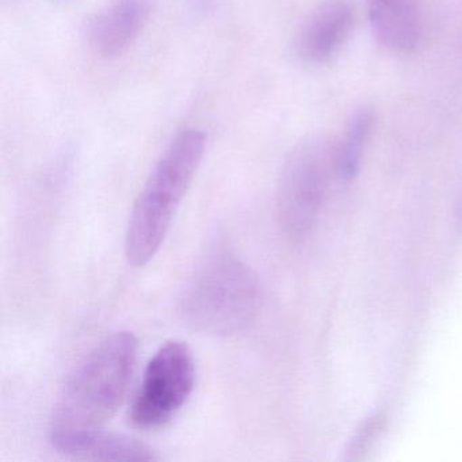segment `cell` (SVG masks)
I'll return each instance as SVG.
<instances>
[{
	"label": "cell",
	"mask_w": 462,
	"mask_h": 462,
	"mask_svg": "<svg viewBox=\"0 0 462 462\" xmlns=\"http://www.w3.org/2000/svg\"><path fill=\"white\" fill-rule=\"evenodd\" d=\"M334 172L337 143L326 134L307 137L291 151L277 194L280 223L289 236L299 239L315 226Z\"/></svg>",
	"instance_id": "obj_4"
},
{
	"label": "cell",
	"mask_w": 462,
	"mask_h": 462,
	"mask_svg": "<svg viewBox=\"0 0 462 462\" xmlns=\"http://www.w3.org/2000/svg\"><path fill=\"white\" fill-rule=\"evenodd\" d=\"M205 147L204 132L185 129L156 162L129 218L125 253L132 266H144L158 253L201 164Z\"/></svg>",
	"instance_id": "obj_3"
},
{
	"label": "cell",
	"mask_w": 462,
	"mask_h": 462,
	"mask_svg": "<svg viewBox=\"0 0 462 462\" xmlns=\"http://www.w3.org/2000/svg\"><path fill=\"white\" fill-rule=\"evenodd\" d=\"M196 381L193 353L185 342L164 343L145 367L134 397L131 420L140 429L169 423L188 402Z\"/></svg>",
	"instance_id": "obj_5"
},
{
	"label": "cell",
	"mask_w": 462,
	"mask_h": 462,
	"mask_svg": "<svg viewBox=\"0 0 462 462\" xmlns=\"http://www.w3.org/2000/svg\"><path fill=\"white\" fill-rule=\"evenodd\" d=\"M153 0H110L88 25L91 47L102 56H117L128 50L143 32Z\"/></svg>",
	"instance_id": "obj_8"
},
{
	"label": "cell",
	"mask_w": 462,
	"mask_h": 462,
	"mask_svg": "<svg viewBox=\"0 0 462 462\" xmlns=\"http://www.w3.org/2000/svg\"><path fill=\"white\" fill-rule=\"evenodd\" d=\"M261 286L254 270L226 247L210 251L180 300V316L191 331L231 337L245 331L259 312Z\"/></svg>",
	"instance_id": "obj_2"
},
{
	"label": "cell",
	"mask_w": 462,
	"mask_h": 462,
	"mask_svg": "<svg viewBox=\"0 0 462 462\" xmlns=\"http://www.w3.org/2000/svg\"><path fill=\"white\" fill-rule=\"evenodd\" d=\"M139 342L117 332L97 346L67 381L53 408L51 443L56 450L104 430L123 404L136 364Z\"/></svg>",
	"instance_id": "obj_1"
},
{
	"label": "cell",
	"mask_w": 462,
	"mask_h": 462,
	"mask_svg": "<svg viewBox=\"0 0 462 462\" xmlns=\"http://www.w3.org/2000/svg\"><path fill=\"white\" fill-rule=\"evenodd\" d=\"M59 453L83 461H155L153 448L136 438L106 432L104 430L80 438L59 448Z\"/></svg>",
	"instance_id": "obj_9"
},
{
	"label": "cell",
	"mask_w": 462,
	"mask_h": 462,
	"mask_svg": "<svg viewBox=\"0 0 462 462\" xmlns=\"http://www.w3.org/2000/svg\"><path fill=\"white\" fill-rule=\"evenodd\" d=\"M378 44L399 55L415 52L424 37V0H366Z\"/></svg>",
	"instance_id": "obj_7"
},
{
	"label": "cell",
	"mask_w": 462,
	"mask_h": 462,
	"mask_svg": "<svg viewBox=\"0 0 462 462\" xmlns=\"http://www.w3.org/2000/svg\"><path fill=\"white\" fill-rule=\"evenodd\" d=\"M356 25L350 0H323L305 18L296 39V53L308 64L331 60L347 42Z\"/></svg>",
	"instance_id": "obj_6"
},
{
	"label": "cell",
	"mask_w": 462,
	"mask_h": 462,
	"mask_svg": "<svg viewBox=\"0 0 462 462\" xmlns=\"http://www.w3.org/2000/svg\"><path fill=\"white\" fill-rule=\"evenodd\" d=\"M202 4H209V0H201Z\"/></svg>",
	"instance_id": "obj_11"
},
{
	"label": "cell",
	"mask_w": 462,
	"mask_h": 462,
	"mask_svg": "<svg viewBox=\"0 0 462 462\" xmlns=\"http://www.w3.org/2000/svg\"><path fill=\"white\" fill-rule=\"evenodd\" d=\"M374 121V113L369 107L356 110L348 120L345 134L337 144V172L343 180H353L358 174Z\"/></svg>",
	"instance_id": "obj_10"
}]
</instances>
